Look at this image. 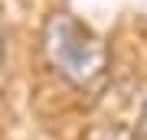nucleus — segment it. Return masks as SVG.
<instances>
[{
	"label": "nucleus",
	"mask_w": 147,
	"mask_h": 140,
	"mask_svg": "<svg viewBox=\"0 0 147 140\" xmlns=\"http://www.w3.org/2000/svg\"><path fill=\"white\" fill-rule=\"evenodd\" d=\"M42 49L49 65L75 88H95L108 72V46L79 16L59 10L42 26Z\"/></svg>",
	"instance_id": "nucleus-1"
},
{
	"label": "nucleus",
	"mask_w": 147,
	"mask_h": 140,
	"mask_svg": "<svg viewBox=\"0 0 147 140\" xmlns=\"http://www.w3.org/2000/svg\"><path fill=\"white\" fill-rule=\"evenodd\" d=\"M88 140H131L127 134H121L118 127H101V130H92Z\"/></svg>",
	"instance_id": "nucleus-2"
},
{
	"label": "nucleus",
	"mask_w": 147,
	"mask_h": 140,
	"mask_svg": "<svg viewBox=\"0 0 147 140\" xmlns=\"http://www.w3.org/2000/svg\"><path fill=\"white\" fill-rule=\"evenodd\" d=\"M137 134L147 137V101H144V108H141V117H137Z\"/></svg>",
	"instance_id": "nucleus-3"
},
{
	"label": "nucleus",
	"mask_w": 147,
	"mask_h": 140,
	"mask_svg": "<svg viewBox=\"0 0 147 140\" xmlns=\"http://www.w3.org/2000/svg\"><path fill=\"white\" fill-rule=\"evenodd\" d=\"M0 68H3V33H0Z\"/></svg>",
	"instance_id": "nucleus-4"
}]
</instances>
